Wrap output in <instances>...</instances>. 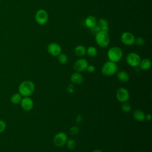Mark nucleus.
Wrapping results in <instances>:
<instances>
[{"mask_svg": "<svg viewBox=\"0 0 152 152\" xmlns=\"http://www.w3.org/2000/svg\"><path fill=\"white\" fill-rule=\"evenodd\" d=\"M35 85L31 81H22L18 86V93L23 97H30L34 91Z\"/></svg>", "mask_w": 152, "mask_h": 152, "instance_id": "f257e3e1", "label": "nucleus"}, {"mask_svg": "<svg viewBox=\"0 0 152 152\" xmlns=\"http://www.w3.org/2000/svg\"><path fill=\"white\" fill-rule=\"evenodd\" d=\"M118 70V66L116 63L108 61H106L102 66L101 71L103 75L106 76H112L116 74Z\"/></svg>", "mask_w": 152, "mask_h": 152, "instance_id": "f03ea898", "label": "nucleus"}, {"mask_svg": "<svg viewBox=\"0 0 152 152\" xmlns=\"http://www.w3.org/2000/svg\"><path fill=\"white\" fill-rule=\"evenodd\" d=\"M95 40L97 45L101 48H106L110 43V37L108 32L99 31L96 33Z\"/></svg>", "mask_w": 152, "mask_h": 152, "instance_id": "7ed1b4c3", "label": "nucleus"}, {"mask_svg": "<svg viewBox=\"0 0 152 152\" xmlns=\"http://www.w3.org/2000/svg\"><path fill=\"white\" fill-rule=\"evenodd\" d=\"M107 55L109 61L116 63L121 59L123 55V52L120 48L114 46L110 48L108 50Z\"/></svg>", "mask_w": 152, "mask_h": 152, "instance_id": "20e7f679", "label": "nucleus"}, {"mask_svg": "<svg viewBox=\"0 0 152 152\" xmlns=\"http://www.w3.org/2000/svg\"><path fill=\"white\" fill-rule=\"evenodd\" d=\"M141 60L140 56L135 52H131L128 53L126 57V63L132 67H137L139 66Z\"/></svg>", "mask_w": 152, "mask_h": 152, "instance_id": "39448f33", "label": "nucleus"}, {"mask_svg": "<svg viewBox=\"0 0 152 152\" xmlns=\"http://www.w3.org/2000/svg\"><path fill=\"white\" fill-rule=\"evenodd\" d=\"M35 21L39 25H43L47 23L49 15L47 11L43 9L39 10L35 14Z\"/></svg>", "mask_w": 152, "mask_h": 152, "instance_id": "423d86ee", "label": "nucleus"}, {"mask_svg": "<svg viewBox=\"0 0 152 152\" xmlns=\"http://www.w3.org/2000/svg\"><path fill=\"white\" fill-rule=\"evenodd\" d=\"M68 138L65 132H59L55 135L53 139V142L55 146L61 147L65 145Z\"/></svg>", "mask_w": 152, "mask_h": 152, "instance_id": "0eeeda50", "label": "nucleus"}, {"mask_svg": "<svg viewBox=\"0 0 152 152\" xmlns=\"http://www.w3.org/2000/svg\"><path fill=\"white\" fill-rule=\"evenodd\" d=\"M130 97L129 91L124 87L119 88L116 93V97L117 100L121 103L127 102Z\"/></svg>", "mask_w": 152, "mask_h": 152, "instance_id": "6e6552de", "label": "nucleus"}, {"mask_svg": "<svg viewBox=\"0 0 152 152\" xmlns=\"http://www.w3.org/2000/svg\"><path fill=\"white\" fill-rule=\"evenodd\" d=\"M135 36L134 35L128 31L123 32L121 36V40L122 43L126 46H131L134 44L135 42Z\"/></svg>", "mask_w": 152, "mask_h": 152, "instance_id": "1a4fd4ad", "label": "nucleus"}, {"mask_svg": "<svg viewBox=\"0 0 152 152\" xmlns=\"http://www.w3.org/2000/svg\"><path fill=\"white\" fill-rule=\"evenodd\" d=\"M47 50L48 53L53 56H58L62 53V48L61 46L55 42L49 43L48 46Z\"/></svg>", "mask_w": 152, "mask_h": 152, "instance_id": "9d476101", "label": "nucleus"}, {"mask_svg": "<svg viewBox=\"0 0 152 152\" xmlns=\"http://www.w3.org/2000/svg\"><path fill=\"white\" fill-rule=\"evenodd\" d=\"M88 64L86 59L80 58L77 59L74 64V69L76 72H81L86 70Z\"/></svg>", "mask_w": 152, "mask_h": 152, "instance_id": "9b49d317", "label": "nucleus"}, {"mask_svg": "<svg viewBox=\"0 0 152 152\" xmlns=\"http://www.w3.org/2000/svg\"><path fill=\"white\" fill-rule=\"evenodd\" d=\"M20 105L21 108L27 112L32 110L34 106V103L33 100L30 97H23L21 100Z\"/></svg>", "mask_w": 152, "mask_h": 152, "instance_id": "f8f14e48", "label": "nucleus"}, {"mask_svg": "<svg viewBox=\"0 0 152 152\" xmlns=\"http://www.w3.org/2000/svg\"><path fill=\"white\" fill-rule=\"evenodd\" d=\"M70 80L72 84H81L84 81V77L83 75L78 72H75L72 73L70 77Z\"/></svg>", "mask_w": 152, "mask_h": 152, "instance_id": "ddd939ff", "label": "nucleus"}, {"mask_svg": "<svg viewBox=\"0 0 152 152\" xmlns=\"http://www.w3.org/2000/svg\"><path fill=\"white\" fill-rule=\"evenodd\" d=\"M96 26L99 29V31H103L105 32H108L109 31V24L107 21L103 18H100L97 22Z\"/></svg>", "mask_w": 152, "mask_h": 152, "instance_id": "4468645a", "label": "nucleus"}, {"mask_svg": "<svg viewBox=\"0 0 152 152\" xmlns=\"http://www.w3.org/2000/svg\"><path fill=\"white\" fill-rule=\"evenodd\" d=\"M116 76L118 80L123 83H126L129 80V75L125 71H118L116 72Z\"/></svg>", "mask_w": 152, "mask_h": 152, "instance_id": "2eb2a0df", "label": "nucleus"}, {"mask_svg": "<svg viewBox=\"0 0 152 152\" xmlns=\"http://www.w3.org/2000/svg\"><path fill=\"white\" fill-rule=\"evenodd\" d=\"M97 21L96 17L93 15L88 16L85 20L86 26L90 28H92L94 27H95L97 24Z\"/></svg>", "mask_w": 152, "mask_h": 152, "instance_id": "dca6fc26", "label": "nucleus"}, {"mask_svg": "<svg viewBox=\"0 0 152 152\" xmlns=\"http://www.w3.org/2000/svg\"><path fill=\"white\" fill-rule=\"evenodd\" d=\"M145 113L140 109H136L133 112L134 118L138 122H142L145 120Z\"/></svg>", "mask_w": 152, "mask_h": 152, "instance_id": "f3484780", "label": "nucleus"}, {"mask_svg": "<svg viewBox=\"0 0 152 152\" xmlns=\"http://www.w3.org/2000/svg\"><path fill=\"white\" fill-rule=\"evenodd\" d=\"M139 66L142 70H144V71L148 70L151 68V62L149 59L144 58L141 60Z\"/></svg>", "mask_w": 152, "mask_h": 152, "instance_id": "a211bd4d", "label": "nucleus"}, {"mask_svg": "<svg viewBox=\"0 0 152 152\" xmlns=\"http://www.w3.org/2000/svg\"><path fill=\"white\" fill-rule=\"evenodd\" d=\"M74 53L78 56H83L86 54V48L84 45H78L74 49Z\"/></svg>", "mask_w": 152, "mask_h": 152, "instance_id": "6ab92c4d", "label": "nucleus"}, {"mask_svg": "<svg viewBox=\"0 0 152 152\" xmlns=\"http://www.w3.org/2000/svg\"><path fill=\"white\" fill-rule=\"evenodd\" d=\"M22 98L23 96L19 93H16L12 95L10 98V101L14 104H18L20 103Z\"/></svg>", "mask_w": 152, "mask_h": 152, "instance_id": "aec40b11", "label": "nucleus"}, {"mask_svg": "<svg viewBox=\"0 0 152 152\" xmlns=\"http://www.w3.org/2000/svg\"><path fill=\"white\" fill-rule=\"evenodd\" d=\"M86 53L90 57H95L97 55V50L94 46H90L86 49Z\"/></svg>", "mask_w": 152, "mask_h": 152, "instance_id": "412c9836", "label": "nucleus"}, {"mask_svg": "<svg viewBox=\"0 0 152 152\" xmlns=\"http://www.w3.org/2000/svg\"><path fill=\"white\" fill-rule=\"evenodd\" d=\"M65 145L69 150H73L76 147V142L72 138H68Z\"/></svg>", "mask_w": 152, "mask_h": 152, "instance_id": "4be33fe9", "label": "nucleus"}, {"mask_svg": "<svg viewBox=\"0 0 152 152\" xmlns=\"http://www.w3.org/2000/svg\"><path fill=\"white\" fill-rule=\"evenodd\" d=\"M58 60L60 64H65L66 63H67V62L68 61V58L66 54L61 53L58 56Z\"/></svg>", "mask_w": 152, "mask_h": 152, "instance_id": "5701e85b", "label": "nucleus"}, {"mask_svg": "<svg viewBox=\"0 0 152 152\" xmlns=\"http://www.w3.org/2000/svg\"><path fill=\"white\" fill-rule=\"evenodd\" d=\"M121 110L122 112L125 113H128L131 110V106L130 105L129 103H127L126 102L122 103Z\"/></svg>", "mask_w": 152, "mask_h": 152, "instance_id": "b1692460", "label": "nucleus"}, {"mask_svg": "<svg viewBox=\"0 0 152 152\" xmlns=\"http://www.w3.org/2000/svg\"><path fill=\"white\" fill-rule=\"evenodd\" d=\"M137 45L138 46H142L145 44V40L142 37H138L135 39V42Z\"/></svg>", "mask_w": 152, "mask_h": 152, "instance_id": "393cba45", "label": "nucleus"}, {"mask_svg": "<svg viewBox=\"0 0 152 152\" xmlns=\"http://www.w3.org/2000/svg\"><path fill=\"white\" fill-rule=\"evenodd\" d=\"M69 134L72 135H75L79 132V128L77 126H73L69 128Z\"/></svg>", "mask_w": 152, "mask_h": 152, "instance_id": "a878e982", "label": "nucleus"}, {"mask_svg": "<svg viewBox=\"0 0 152 152\" xmlns=\"http://www.w3.org/2000/svg\"><path fill=\"white\" fill-rule=\"evenodd\" d=\"M7 128V124L6 122L0 119V134L3 132Z\"/></svg>", "mask_w": 152, "mask_h": 152, "instance_id": "bb28decb", "label": "nucleus"}, {"mask_svg": "<svg viewBox=\"0 0 152 152\" xmlns=\"http://www.w3.org/2000/svg\"><path fill=\"white\" fill-rule=\"evenodd\" d=\"M86 69L87 70V71H88V72H90V73H93V72H94L95 71V70H96V67H95V66L93 65H88V66H87Z\"/></svg>", "mask_w": 152, "mask_h": 152, "instance_id": "cd10ccee", "label": "nucleus"}, {"mask_svg": "<svg viewBox=\"0 0 152 152\" xmlns=\"http://www.w3.org/2000/svg\"><path fill=\"white\" fill-rule=\"evenodd\" d=\"M74 84H70L68 86L66 87V91L69 93H72L74 91V86L73 85Z\"/></svg>", "mask_w": 152, "mask_h": 152, "instance_id": "c85d7f7f", "label": "nucleus"}, {"mask_svg": "<svg viewBox=\"0 0 152 152\" xmlns=\"http://www.w3.org/2000/svg\"><path fill=\"white\" fill-rule=\"evenodd\" d=\"M83 118L81 115H78L75 119V121L77 123H81L83 121Z\"/></svg>", "mask_w": 152, "mask_h": 152, "instance_id": "c756f323", "label": "nucleus"}, {"mask_svg": "<svg viewBox=\"0 0 152 152\" xmlns=\"http://www.w3.org/2000/svg\"><path fill=\"white\" fill-rule=\"evenodd\" d=\"M152 119V116L151 114L148 113L145 115V119H147V121H151Z\"/></svg>", "mask_w": 152, "mask_h": 152, "instance_id": "7c9ffc66", "label": "nucleus"}, {"mask_svg": "<svg viewBox=\"0 0 152 152\" xmlns=\"http://www.w3.org/2000/svg\"><path fill=\"white\" fill-rule=\"evenodd\" d=\"M92 152H103L102 150H99V149H96V150H94Z\"/></svg>", "mask_w": 152, "mask_h": 152, "instance_id": "2f4dec72", "label": "nucleus"}]
</instances>
